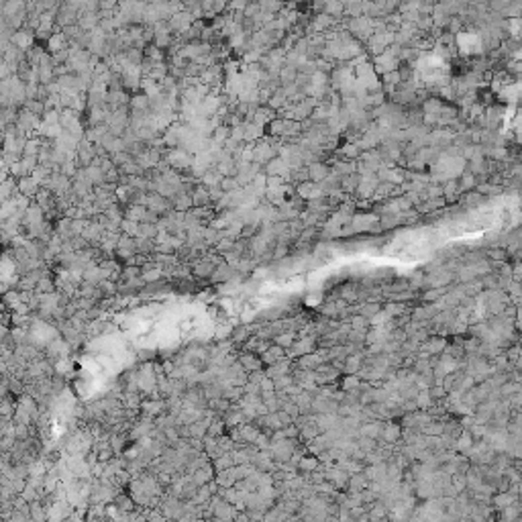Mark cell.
Segmentation results:
<instances>
[{"mask_svg":"<svg viewBox=\"0 0 522 522\" xmlns=\"http://www.w3.org/2000/svg\"><path fill=\"white\" fill-rule=\"evenodd\" d=\"M168 164H172V168L184 170V168H192V158L184 149H172L168 155Z\"/></svg>","mask_w":522,"mask_h":522,"instance_id":"1","label":"cell"},{"mask_svg":"<svg viewBox=\"0 0 522 522\" xmlns=\"http://www.w3.org/2000/svg\"><path fill=\"white\" fill-rule=\"evenodd\" d=\"M16 192L20 194V196H24V198H33V196H37V192H39V184L33 180V178H20L18 180V184H16Z\"/></svg>","mask_w":522,"mask_h":522,"instance_id":"2","label":"cell"},{"mask_svg":"<svg viewBox=\"0 0 522 522\" xmlns=\"http://www.w3.org/2000/svg\"><path fill=\"white\" fill-rule=\"evenodd\" d=\"M10 43L12 45H16L18 49H29V47H33V33H29V31H18V33H12V39H10Z\"/></svg>","mask_w":522,"mask_h":522,"instance_id":"3","label":"cell"},{"mask_svg":"<svg viewBox=\"0 0 522 522\" xmlns=\"http://www.w3.org/2000/svg\"><path fill=\"white\" fill-rule=\"evenodd\" d=\"M120 228L124 230V237H133L137 239V232H139V222H133V220H126V218H122V222H120Z\"/></svg>","mask_w":522,"mask_h":522,"instance_id":"4","label":"cell"},{"mask_svg":"<svg viewBox=\"0 0 522 522\" xmlns=\"http://www.w3.org/2000/svg\"><path fill=\"white\" fill-rule=\"evenodd\" d=\"M472 186H476V176H472V174L463 176V180H461V188H472Z\"/></svg>","mask_w":522,"mask_h":522,"instance_id":"5","label":"cell"},{"mask_svg":"<svg viewBox=\"0 0 522 522\" xmlns=\"http://www.w3.org/2000/svg\"><path fill=\"white\" fill-rule=\"evenodd\" d=\"M294 338V334L292 332H288V334H282V336H278L276 341H278V345H284V347H288L290 345V341Z\"/></svg>","mask_w":522,"mask_h":522,"instance_id":"6","label":"cell"},{"mask_svg":"<svg viewBox=\"0 0 522 522\" xmlns=\"http://www.w3.org/2000/svg\"><path fill=\"white\" fill-rule=\"evenodd\" d=\"M488 255L494 257V259H504V257H506V251H490Z\"/></svg>","mask_w":522,"mask_h":522,"instance_id":"7","label":"cell"}]
</instances>
